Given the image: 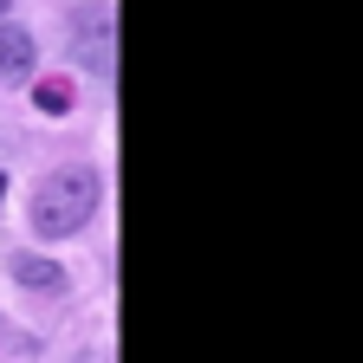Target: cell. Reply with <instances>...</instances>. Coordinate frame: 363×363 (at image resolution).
<instances>
[{"instance_id":"5","label":"cell","mask_w":363,"mask_h":363,"mask_svg":"<svg viewBox=\"0 0 363 363\" xmlns=\"http://www.w3.org/2000/svg\"><path fill=\"white\" fill-rule=\"evenodd\" d=\"M0 195H7V169H0Z\"/></svg>"},{"instance_id":"1","label":"cell","mask_w":363,"mask_h":363,"mask_svg":"<svg viewBox=\"0 0 363 363\" xmlns=\"http://www.w3.org/2000/svg\"><path fill=\"white\" fill-rule=\"evenodd\" d=\"M98 195H104V175L98 169H84V162H72V169H52L39 182V195H33V227L45 240H65V234H78V227L98 214Z\"/></svg>"},{"instance_id":"3","label":"cell","mask_w":363,"mask_h":363,"mask_svg":"<svg viewBox=\"0 0 363 363\" xmlns=\"http://www.w3.org/2000/svg\"><path fill=\"white\" fill-rule=\"evenodd\" d=\"M13 279L33 286V292H65V266L39 259V253H13Z\"/></svg>"},{"instance_id":"2","label":"cell","mask_w":363,"mask_h":363,"mask_svg":"<svg viewBox=\"0 0 363 363\" xmlns=\"http://www.w3.org/2000/svg\"><path fill=\"white\" fill-rule=\"evenodd\" d=\"M33 33L26 26H7L0 20V84H20V78H33Z\"/></svg>"},{"instance_id":"4","label":"cell","mask_w":363,"mask_h":363,"mask_svg":"<svg viewBox=\"0 0 363 363\" xmlns=\"http://www.w3.org/2000/svg\"><path fill=\"white\" fill-rule=\"evenodd\" d=\"M33 104H39L45 117H65V111H72V84H65V78H45V84H33Z\"/></svg>"}]
</instances>
